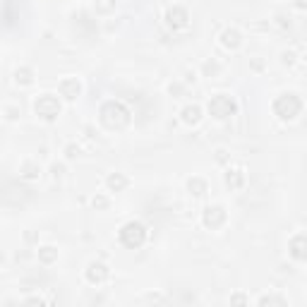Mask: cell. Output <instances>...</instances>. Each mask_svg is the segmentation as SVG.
I'll list each match as a JSON object with an SVG mask.
<instances>
[{
    "mask_svg": "<svg viewBox=\"0 0 307 307\" xmlns=\"http://www.w3.org/2000/svg\"><path fill=\"white\" fill-rule=\"evenodd\" d=\"M101 123L108 127V130H123L130 123V110L125 108V103L120 101H108L101 106Z\"/></svg>",
    "mask_w": 307,
    "mask_h": 307,
    "instance_id": "obj_1",
    "label": "cell"
},
{
    "mask_svg": "<svg viewBox=\"0 0 307 307\" xmlns=\"http://www.w3.org/2000/svg\"><path fill=\"white\" fill-rule=\"evenodd\" d=\"M274 113L281 120H295L302 113V101L298 94H281L279 99L274 101Z\"/></svg>",
    "mask_w": 307,
    "mask_h": 307,
    "instance_id": "obj_2",
    "label": "cell"
},
{
    "mask_svg": "<svg viewBox=\"0 0 307 307\" xmlns=\"http://www.w3.org/2000/svg\"><path fill=\"white\" fill-rule=\"evenodd\" d=\"M146 240V228L139 223V221H130L125 226L120 228V243L130 247V250H137V247H142Z\"/></svg>",
    "mask_w": 307,
    "mask_h": 307,
    "instance_id": "obj_3",
    "label": "cell"
},
{
    "mask_svg": "<svg viewBox=\"0 0 307 307\" xmlns=\"http://www.w3.org/2000/svg\"><path fill=\"white\" fill-rule=\"evenodd\" d=\"M207 110H209V116H214L216 120H226V118L238 113V103L231 96H226V94H216V96H211Z\"/></svg>",
    "mask_w": 307,
    "mask_h": 307,
    "instance_id": "obj_4",
    "label": "cell"
},
{
    "mask_svg": "<svg viewBox=\"0 0 307 307\" xmlns=\"http://www.w3.org/2000/svg\"><path fill=\"white\" fill-rule=\"evenodd\" d=\"M34 110H36V116L41 120H55V118L60 116V101L55 99L53 94H44V96H39L36 103H34Z\"/></svg>",
    "mask_w": 307,
    "mask_h": 307,
    "instance_id": "obj_5",
    "label": "cell"
},
{
    "mask_svg": "<svg viewBox=\"0 0 307 307\" xmlns=\"http://www.w3.org/2000/svg\"><path fill=\"white\" fill-rule=\"evenodd\" d=\"M202 223L207 228H221L226 223V209L221 207V204H214V207H207L204 209V214H202Z\"/></svg>",
    "mask_w": 307,
    "mask_h": 307,
    "instance_id": "obj_6",
    "label": "cell"
},
{
    "mask_svg": "<svg viewBox=\"0 0 307 307\" xmlns=\"http://www.w3.org/2000/svg\"><path fill=\"white\" fill-rule=\"evenodd\" d=\"M187 22H190V15H187V10L180 8V5H173L168 8L166 12V24L171 29H185L187 27Z\"/></svg>",
    "mask_w": 307,
    "mask_h": 307,
    "instance_id": "obj_7",
    "label": "cell"
},
{
    "mask_svg": "<svg viewBox=\"0 0 307 307\" xmlns=\"http://www.w3.org/2000/svg\"><path fill=\"white\" fill-rule=\"evenodd\" d=\"M84 276H87V281H89V283L99 286V283H103V281L110 276V269L103 262H91L89 266H87V274H84Z\"/></svg>",
    "mask_w": 307,
    "mask_h": 307,
    "instance_id": "obj_8",
    "label": "cell"
},
{
    "mask_svg": "<svg viewBox=\"0 0 307 307\" xmlns=\"http://www.w3.org/2000/svg\"><path fill=\"white\" fill-rule=\"evenodd\" d=\"M58 91H60V96L67 101H74L77 96H80L82 91V84L77 77H67V80H63L60 84H58Z\"/></svg>",
    "mask_w": 307,
    "mask_h": 307,
    "instance_id": "obj_9",
    "label": "cell"
},
{
    "mask_svg": "<svg viewBox=\"0 0 307 307\" xmlns=\"http://www.w3.org/2000/svg\"><path fill=\"white\" fill-rule=\"evenodd\" d=\"M288 252L293 259H298V262H305L307 259V240H305V235L298 233L293 240L288 243Z\"/></svg>",
    "mask_w": 307,
    "mask_h": 307,
    "instance_id": "obj_10",
    "label": "cell"
},
{
    "mask_svg": "<svg viewBox=\"0 0 307 307\" xmlns=\"http://www.w3.org/2000/svg\"><path fill=\"white\" fill-rule=\"evenodd\" d=\"M199 120H202V108H199L197 103L182 108V123H185V125H197Z\"/></svg>",
    "mask_w": 307,
    "mask_h": 307,
    "instance_id": "obj_11",
    "label": "cell"
},
{
    "mask_svg": "<svg viewBox=\"0 0 307 307\" xmlns=\"http://www.w3.org/2000/svg\"><path fill=\"white\" fill-rule=\"evenodd\" d=\"M106 185H108L110 192H123L127 187V178L123 173H110L108 178H106Z\"/></svg>",
    "mask_w": 307,
    "mask_h": 307,
    "instance_id": "obj_12",
    "label": "cell"
},
{
    "mask_svg": "<svg viewBox=\"0 0 307 307\" xmlns=\"http://www.w3.org/2000/svg\"><path fill=\"white\" fill-rule=\"evenodd\" d=\"M240 41H243V36H240L238 29H226V31L221 34V44L226 46V48H238Z\"/></svg>",
    "mask_w": 307,
    "mask_h": 307,
    "instance_id": "obj_13",
    "label": "cell"
},
{
    "mask_svg": "<svg viewBox=\"0 0 307 307\" xmlns=\"http://www.w3.org/2000/svg\"><path fill=\"white\" fill-rule=\"evenodd\" d=\"M39 175H41V166L34 161H24L22 163V178L24 180H36Z\"/></svg>",
    "mask_w": 307,
    "mask_h": 307,
    "instance_id": "obj_14",
    "label": "cell"
},
{
    "mask_svg": "<svg viewBox=\"0 0 307 307\" xmlns=\"http://www.w3.org/2000/svg\"><path fill=\"white\" fill-rule=\"evenodd\" d=\"M226 185L231 190H238L245 185V173L243 171H228L226 173Z\"/></svg>",
    "mask_w": 307,
    "mask_h": 307,
    "instance_id": "obj_15",
    "label": "cell"
},
{
    "mask_svg": "<svg viewBox=\"0 0 307 307\" xmlns=\"http://www.w3.org/2000/svg\"><path fill=\"white\" fill-rule=\"evenodd\" d=\"M58 259V250L53 245H46V247H39V262L44 264H53Z\"/></svg>",
    "mask_w": 307,
    "mask_h": 307,
    "instance_id": "obj_16",
    "label": "cell"
},
{
    "mask_svg": "<svg viewBox=\"0 0 307 307\" xmlns=\"http://www.w3.org/2000/svg\"><path fill=\"white\" fill-rule=\"evenodd\" d=\"M15 82H17V84H24V87L31 84V82H34V70H31V67H17Z\"/></svg>",
    "mask_w": 307,
    "mask_h": 307,
    "instance_id": "obj_17",
    "label": "cell"
},
{
    "mask_svg": "<svg viewBox=\"0 0 307 307\" xmlns=\"http://www.w3.org/2000/svg\"><path fill=\"white\" fill-rule=\"evenodd\" d=\"M187 190L192 192V195H204L207 192V182L202 180V178H190V182H187Z\"/></svg>",
    "mask_w": 307,
    "mask_h": 307,
    "instance_id": "obj_18",
    "label": "cell"
},
{
    "mask_svg": "<svg viewBox=\"0 0 307 307\" xmlns=\"http://www.w3.org/2000/svg\"><path fill=\"white\" fill-rule=\"evenodd\" d=\"M116 10V0H96V12L106 15V12H113Z\"/></svg>",
    "mask_w": 307,
    "mask_h": 307,
    "instance_id": "obj_19",
    "label": "cell"
},
{
    "mask_svg": "<svg viewBox=\"0 0 307 307\" xmlns=\"http://www.w3.org/2000/svg\"><path fill=\"white\" fill-rule=\"evenodd\" d=\"M259 305H286V300L276 298V295H264V298H259Z\"/></svg>",
    "mask_w": 307,
    "mask_h": 307,
    "instance_id": "obj_20",
    "label": "cell"
},
{
    "mask_svg": "<svg viewBox=\"0 0 307 307\" xmlns=\"http://www.w3.org/2000/svg\"><path fill=\"white\" fill-rule=\"evenodd\" d=\"M65 156H67V159H77V156H80V146L67 144L65 146Z\"/></svg>",
    "mask_w": 307,
    "mask_h": 307,
    "instance_id": "obj_21",
    "label": "cell"
},
{
    "mask_svg": "<svg viewBox=\"0 0 307 307\" xmlns=\"http://www.w3.org/2000/svg\"><path fill=\"white\" fill-rule=\"evenodd\" d=\"M91 204H94L96 209H106V207H108V199H106V197H94V199H91Z\"/></svg>",
    "mask_w": 307,
    "mask_h": 307,
    "instance_id": "obj_22",
    "label": "cell"
},
{
    "mask_svg": "<svg viewBox=\"0 0 307 307\" xmlns=\"http://www.w3.org/2000/svg\"><path fill=\"white\" fill-rule=\"evenodd\" d=\"M51 173L58 178V175H63V173H65V166H63V163H53V166H51Z\"/></svg>",
    "mask_w": 307,
    "mask_h": 307,
    "instance_id": "obj_23",
    "label": "cell"
},
{
    "mask_svg": "<svg viewBox=\"0 0 307 307\" xmlns=\"http://www.w3.org/2000/svg\"><path fill=\"white\" fill-rule=\"evenodd\" d=\"M283 63L293 65V63H295V53H293V51H286V53H283Z\"/></svg>",
    "mask_w": 307,
    "mask_h": 307,
    "instance_id": "obj_24",
    "label": "cell"
},
{
    "mask_svg": "<svg viewBox=\"0 0 307 307\" xmlns=\"http://www.w3.org/2000/svg\"><path fill=\"white\" fill-rule=\"evenodd\" d=\"M204 70H207V72H218V65L216 63H207L204 65Z\"/></svg>",
    "mask_w": 307,
    "mask_h": 307,
    "instance_id": "obj_25",
    "label": "cell"
},
{
    "mask_svg": "<svg viewBox=\"0 0 307 307\" xmlns=\"http://www.w3.org/2000/svg\"><path fill=\"white\" fill-rule=\"evenodd\" d=\"M17 116H19L17 108H8V118H17Z\"/></svg>",
    "mask_w": 307,
    "mask_h": 307,
    "instance_id": "obj_26",
    "label": "cell"
},
{
    "mask_svg": "<svg viewBox=\"0 0 307 307\" xmlns=\"http://www.w3.org/2000/svg\"><path fill=\"white\" fill-rule=\"evenodd\" d=\"M298 8H305V0H298Z\"/></svg>",
    "mask_w": 307,
    "mask_h": 307,
    "instance_id": "obj_27",
    "label": "cell"
},
{
    "mask_svg": "<svg viewBox=\"0 0 307 307\" xmlns=\"http://www.w3.org/2000/svg\"><path fill=\"white\" fill-rule=\"evenodd\" d=\"M3 262H5V257H3V252H0V266H3Z\"/></svg>",
    "mask_w": 307,
    "mask_h": 307,
    "instance_id": "obj_28",
    "label": "cell"
}]
</instances>
